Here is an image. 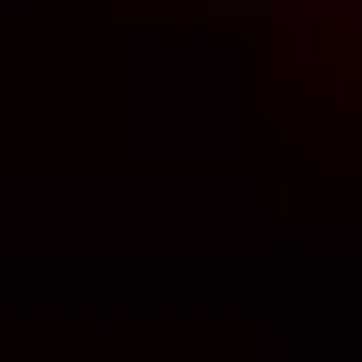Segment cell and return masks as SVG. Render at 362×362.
Segmentation results:
<instances>
[{
  "instance_id": "7a4b0ae2",
  "label": "cell",
  "mask_w": 362,
  "mask_h": 362,
  "mask_svg": "<svg viewBox=\"0 0 362 362\" xmlns=\"http://www.w3.org/2000/svg\"><path fill=\"white\" fill-rule=\"evenodd\" d=\"M267 19H325V38H362V0H267Z\"/></svg>"
},
{
  "instance_id": "6da1fadb",
  "label": "cell",
  "mask_w": 362,
  "mask_h": 362,
  "mask_svg": "<svg viewBox=\"0 0 362 362\" xmlns=\"http://www.w3.org/2000/svg\"><path fill=\"white\" fill-rule=\"evenodd\" d=\"M115 153H134V172H229V153H248V95H229V57H210L191 19L115 38Z\"/></svg>"
}]
</instances>
